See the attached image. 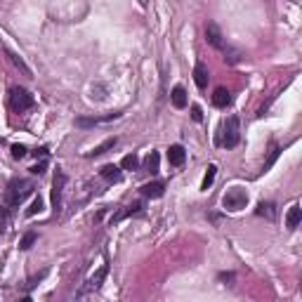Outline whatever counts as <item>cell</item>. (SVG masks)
<instances>
[{
    "mask_svg": "<svg viewBox=\"0 0 302 302\" xmlns=\"http://www.w3.org/2000/svg\"><path fill=\"white\" fill-rule=\"evenodd\" d=\"M205 40H208L210 45L215 50H220L224 55V62L227 64H239L241 57H243V52H241L239 48H234V45H229L227 40H224L222 31H220V26L217 24H208L205 26Z\"/></svg>",
    "mask_w": 302,
    "mask_h": 302,
    "instance_id": "1",
    "label": "cell"
},
{
    "mask_svg": "<svg viewBox=\"0 0 302 302\" xmlns=\"http://www.w3.org/2000/svg\"><path fill=\"white\" fill-rule=\"evenodd\" d=\"M33 189H36V187H33L31 179H21V177L10 179V184H7V189H5V203L10 205V208H19V205L33 194Z\"/></svg>",
    "mask_w": 302,
    "mask_h": 302,
    "instance_id": "2",
    "label": "cell"
},
{
    "mask_svg": "<svg viewBox=\"0 0 302 302\" xmlns=\"http://www.w3.org/2000/svg\"><path fill=\"white\" fill-rule=\"evenodd\" d=\"M239 142H241V121H239V116H229L227 121H222V125H220L215 144L217 147H224V149H234Z\"/></svg>",
    "mask_w": 302,
    "mask_h": 302,
    "instance_id": "3",
    "label": "cell"
},
{
    "mask_svg": "<svg viewBox=\"0 0 302 302\" xmlns=\"http://www.w3.org/2000/svg\"><path fill=\"white\" fill-rule=\"evenodd\" d=\"M33 104H36V99H33V95L29 92L26 87L17 85L10 90V106H12V111L24 113V111H29V109H33Z\"/></svg>",
    "mask_w": 302,
    "mask_h": 302,
    "instance_id": "4",
    "label": "cell"
},
{
    "mask_svg": "<svg viewBox=\"0 0 302 302\" xmlns=\"http://www.w3.org/2000/svg\"><path fill=\"white\" fill-rule=\"evenodd\" d=\"M68 177L64 175L62 168L55 170V179H52V210L55 215H62V205H64V187H66Z\"/></svg>",
    "mask_w": 302,
    "mask_h": 302,
    "instance_id": "5",
    "label": "cell"
},
{
    "mask_svg": "<svg viewBox=\"0 0 302 302\" xmlns=\"http://www.w3.org/2000/svg\"><path fill=\"white\" fill-rule=\"evenodd\" d=\"M222 205L227 210H231V213H236V210L246 208L248 205V191L241 189V187H231V189L227 191L222 196Z\"/></svg>",
    "mask_w": 302,
    "mask_h": 302,
    "instance_id": "6",
    "label": "cell"
},
{
    "mask_svg": "<svg viewBox=\"0 0 302 302\" xmlns=\"http://www.w3.org/2000/svg\"><path fill=\"white\" fill-rule=\"evenodd\" d=\"M121 118V113L111 111V113H104V116H92V118H76V125L78 128H92V125H102V123H109V121H116Z\"/></svg>",
    "mask_w": 302,
    "mask_h": 302,
    "instance_id": "7",
    "label": "cell"
},
{
    "mask_svg": "<svg viewBox=\"0 0 302 302\" xmlns=\"http://www.w3.org/2000/svg\"><path fill=\"white\" fill-rule=\"evenodd\" d=\"M109 276V265H102L97 271H95L92 276H90V281H87V286L83 288V293H90V290H97L99 286L104 284V278Z\"/></svg>",
    "mask_w": 302,
    "mask_h": 302,
    "instance_id": "8",
    "label": "cell"
},
{
    "mask_svg": "<svg viewBox=\"0 0 302 302\" xmlns=\"http://www.w3.org/2000/svg\"><path fill=\"white\" fill-rule=\"evenodd\" d=\"M208 80H210V74H208V66L203 62H196L194 66V83H196L198 90H205L208 87Z\"/></svg>",
    "mask_w": 302,
    "mask_h": 302,
    "instance_id": "9",
    "label": "cell"
},
{
    "mask_svg": "<svg viewBox=\"0 0 302 302\" xmlns=\"http://www.w3.org/2000/svg\"><path fill=\"white\" fill-rule=\"evenodd\" d=\"M121 175H123V170H121L118 166H113V163L99 168V177L104 179L106 184H113V182H118V179H121Z\"/></svg>",
    "mask_w": 302,
    "mask_h": 302,
    "instance_id": "10",
    "label": "cell"
},
{
    "mask_svg": "<svg viewBox=\"0 0 302 302\" xmlns=\"http://www.w3.org/2000/svg\"><path fill=\"white\" fill-rule=\"evenodd\" d=\"M140 191H142L144 198H160L163 194H166V182H158V179H156V182H149V184H144Z\"/></svg>",
    "mask_w": 302,
    "mask_h": 302,
    "instance_id": "11",
    "label": "cell"
},
{
    "mask_svg": "<svg viewBox=\"0 0 302 302\" xmlns=\"http://www.w3.org/2000/svg\"><path fill=\"white\" fill-rule=\"evenodd\" d=\"M142 208H144V203H142V201H135V203L125 205L123 210H118L116 215L111 217V224L121 222V220H125V217H130V215H137V213H142Z\"/></svg>",
    "mask_w": 302,
    "mask_h": 302,
    "instance_id": "12",
    "label": "cell"
},
{
    "mask_svg": "<svg viewBox=\"0 0 302 302\" xmlns=\"http://www.w3.org/2000/svg\"><path fill=\"white\" fill-rule=\"evenodd\" d=\"M184 160H187V151L182 144H173V147L168 149V163H170V166L177 168V166H182Z\"/></svg>",
    "mask_w": 302,
    "mask_h": 302,
    "instance_id": "13",
    "label": "cell"
},
{
    "mask_svg": "<svg viewBox=\"0 0 302 302\" xmlns=\"http://www.w3.org/2000/svg\"><path fill=\"white\" fill-rule=\"evenodd\" d=\"M213 104L217 109H227L231 104V92H229L227 87H215V92H213Z\"/></svg>",
    "mask_w": 302,
    "mask_h": 302,
    "instance_id": "14",
    "label": "cell"
},
{
    "mask_svg": "<svg viewBox=\"0 0 302 302\" xmlns=\"http://www.w3.org/2000/svg\"><path fill=\"white\" fill-rule=\"evenodd\" d=\"M255 215L260 217H267V220H276V205L271 203V201H260L258 208H255Z\"/></svg>",
    "mask_w": 302,
    "mask_h": 302,
    "instance_id": "15",
    "label": "cell"
},
{
    "mask_svg": "<svg viewBox=\"0 0 302 302\" xmlns=\"http://www.w3.org/2000/svg\"><path fill=\"white\" fill-rule=\"evenodd\" d=\"M170 102H173L175 109H184L187 106V90L182 85H175L173 92H170Z\"/></svg>",
    "mask_w": 302,
    "mask_h": 302,
    "instance_id": "16",
    "label": "cell"
},
{
    "mask_svg": "<svg viewBox=\"0 0 302 302\" xmlns=\"http://www.w3.org/2000/svg\"><path fill=\"white\" fill-rule=\"evenodd\" d=\"M118 144V137H109L106 142H102L99 147H95L92 151H87V158H97V156H104L109 149H113Z\"/></svg>",
    "mask_w": 302,
    "mask_h": 302,
    "instance_id": "17",
    "label": "cell"
},
{
    "mask_svg": "<svg viewBox=\"0 0 302 302\" xmlns=\"http://www.w3.org/2000/svg\"><path fill=\"white\" fill-rule=\"evenodd\" d=\"M300 220H302V208H300L297 203H295V205H290L288 215H286V227H288V229H297Z\"/></svg>",
    "mask_w": 302,
    "mask_h": 302,
    "instance_id": "18",
    "label": "cell"
},
{
    "mask_svg": "<svg viewBox=\"0 0 302 302\" xmlns=\"http://www.w3.org/2000/svg\"><path fill=\"white\" fill-rule=\"evenodd\" d=\"M158 163H160L158 151H151V154L147 156V160H144V170L151 173V175H156V173H158Z\"/></svg>",
    "mask_w": 302,
    "mask_h": 302,
    "instance_id": "19",
    "label": "cell"
},
{
    "mask_svg": "<svg viewBox=\"0 0 302 302\" xmlns=\"http://www.w3.org/2000/svg\"><path fill=\"white\" fill-rule=\"evenodd\" d=\"M121 170H140V156L137 154H128L123 156V160H121Z\"/></svg>",
    "mask_w": 302,
    "mask_h": 302,
    "instance_id": "20",
    "label": "cell"
},
{
    "mask_svg": "<svg viewBox=\"0 0 302 302\" xmlns=\"http://www.w3.org/2000/svg\"><path fill=\"white\" fill-rule=\"evenodd\" d=\"M215 175H217V168H215V166H208V168H205V175H203V182H201V189L208 191L210 184L215 182Z\"/></svg>",
    "mask_w": 302,
    "mask_h": 302,
    "instance_id": "21",
    "label": "cell"
},
{
    "mask_svg": "<svg viewBox=\"0 0 302 302\" xmlns=\"http://www.w3.org/2000/svg\"><path fill=\"white\" fill-rule=\"evenodd\" d=\"M7 57H10V62H12L14 66L24 71V76H31V68L26 66V64H24V59H21V57L17 55V52H12V50H7Z\"/></svg>",
    "mask_w": 302,
    "mask_h": 302,
    "instance_id": "22",
    "label": "cell"
},
{
    "mask_svg": "<svg viewBox=\"0 0 302 302\" xmlns=\"http://www.w3.org/2000/svg\"><path fill=\"white\" fill-rule=\"evenodd\" d=\"M7 227H10V208L0 205V234H5Z\"/></svg>",
    "mask_w": 302,
    "mask_h": 302,
    "instance_id": "23",
    "label": "cell"
},
{
    "mask_svg": "<svg viewBox=\"0 0 302 302\" xmlns=\"http://www.w3.org/2000/svg\"><path fill=\"white\" fill-rule=\"evenodd\" d=\"M36 241H38V234H36V231H26L24 239L19 241V248H21V250H29V248H31Z\"/></svg>",
    "mask_w": 302,
    "mask_h": 302,
    "instance_id": "24",
    "label": "cell"
},
{
    "mask_svg": "<svg viewBox=\"0 0 302 302\" xmlns=\"http://www.w3.org/2000/svg\"><path fill=\"white\" fill-rule=\"evenodd\" d=\"M278 154H281V149H278L276 144H271V151H269V160H267V163H265V168H262V173H267V170H269V168L274 166V163H276Z\"/></svg>",
    "mask_w": 302,
    "mask_h": 302,
    "instance_id": "25",
    "label": "cell"
},
{
    "mask_svg": "<svg viewBox=\"0 0 302 302\" xmlns=\"http://www.w3.org/2000/svg\"><path fill=\"white\" fill-rule=\"evenodd\" d=\"M40 210H43V198L38 196V198H33V203H31V208L26 210V215H29V217H33V215H38Z\"/></svg>",
    "mask_w": 302,
    "mask_h": 302,
    "instance_id": "26",
    "label": "cell"
},
{
    "mask_svg": "<svg viewBox=\"0 0 302 302\" xmlns=\"http://www.w3.org/2000/svg\"><path fill=\"white\" fill-rule=\"evenodd\" d=\"M26 154H29V151H26V147H24V144H12V158L21 160Z\"/></svg>",
    "mask_w": 302,
    "mask_h": 302,
    "instance_id": "27",
    "label": "cell"
},
{
    "mask_svg": "<svg viewBox=\"0 0 302 302\" xmlns=\"http://www.w3.org/2000/svg\"><path fill=\"white\" fill-rule=\"evenodd\" d=\"M217 278H220V281H227V286H234V281H236V274H234V271H227V274H224V271H222V274H220V276H217Z\"/></svg>",
    "mask_w": 302,
    "mask_h": 302,
    "instance_id": "28",
    "label": "cell"
},
{
    "mask_svg": "<svg viewBox=\"0 0 302 302\" xmlns=\"http://www.w3.org/2000/svg\"><path fill=\"white\" fill-rule=\"evenodd\" d=\"M191 118H194L196 123H201V121H203V111H201V106H198V104L191 106Z\"/></svg>",
    "mask_w": 302,
    "mask_h": 302,
    "instance_id": "29",
    "label": "cell"
},
{
    "mask_svg": "<svg viewBox=\"0 0 302 302\" xmlns=\"http://www.w3.org/2000/svg\"><path fill=\"white\" fill-rule=\"evenodd\" d=\"M45 168H48V163H45V160H40V163H36V166L31 168V175H43Z\"/></svg>",
    "mask_w": 302,
    "mask_h": 302,
    "instance_id": "30",
    "label": "cell"
},
{
    "mask_svg": "<svg viewBox=\"0 0 302 302\" xmlns=\"http://www.w3.org/2000/svg\"><path fill=\"white\" fill-rule=\"evenodd\" d=\"M45 274H48V271H43V274H38V276H33V278H31V281H29V284H26V286H24V288H26V290H31V288H33V286H36V284H38V281H43V278H45Z\"/></svg>",
    "mask_w": 302,
    "mask_h": 302,
    "instance_id": "31",
    "label": "cell"
},
{
    "mask_svg": "<svg viewBox=\"0 0 302 302\" xmlns=\"http://www.w3.org/2000/svg\"><path fill=\"white\" fill-rule=\"evenodd\" d=\"M36 156H43V158H45V156H48V147H40V149H36Z\"/></svg>",
    "mask_w": 302,
    "mask_h": 302,
    "instance_id": "32",
    "label": "cell"
},
{
    "mask_svg": "<svg viewBox=\"0 0 302 302\" xmlns=\"http://www.w3.org/2000/svg\"><path fill=\"white\" fill-rule=\"evenodd\" d=\"M19 302H33V300H31V297H24V300H19Z\"/></svg>",
    "mask_w": 302,
    "mask_h": 302,
    "instance_id": "33",
    "label": "cell"
}]
</instances>
